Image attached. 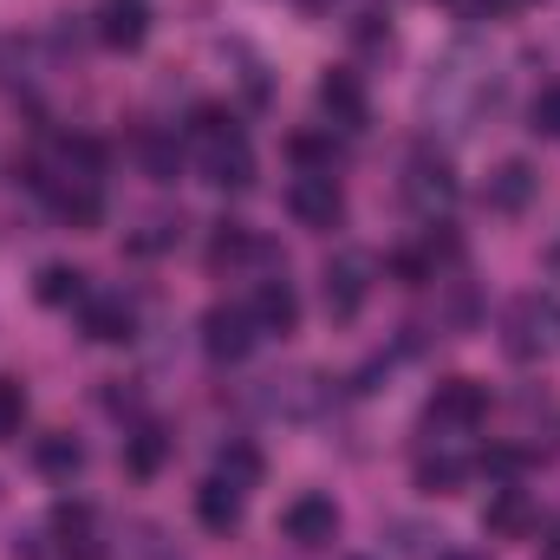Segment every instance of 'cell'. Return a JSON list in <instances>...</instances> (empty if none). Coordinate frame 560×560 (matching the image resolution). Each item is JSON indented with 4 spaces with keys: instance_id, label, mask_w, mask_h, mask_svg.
<instances>
[{
    "instance_id": "cell-1",
    "label": "cell",
    "mask_w": 560,
    "mask_h": 560,
    "mask_svg": "<svg viewBox=\"0 0 560 560\" xmlns=\"http://www.w3.org/2000/svg\"><path fill=\"white\" fill-rule=\"evenodd\" d=\"M287 215H293L300 229H339V222H346V189H339V176H332V170H300V176L287 183Z\"/></svg>"
},
{
    "instance_id": "cell-2",
    "label": "cell",
    "mask_w": 560,
    "mask_h": 560,
    "mask_svg": "<svg viewBox=\"0 0 560 560\" xmlns=\"http://www.w3.org/2000/svg\"><path fill=\"white\" fill-rule=\"evenodd\" d=\"M555 326H560V300L555 293H528V300H515V313H509V352H515V359H541V352H555Z\"/></svg>"
},
{
    "instance_id": "cell-3",
    "label": "cell",
    "mask_w": 560,
    "mask_h": 560,
    "mask_svg": "<svg viewBox=\"0 0 560 560\" xmlns=\"http://www.w3.org/2000/svg\"><path fill=\"white\" fill-rule=\"evenodd\" d=\"M423 418L436 423V430H476V423L489 418V385H476V378H443V385L430 392Z\"/></svg>"
},
{
    "instance_id": "cell-4",
    "label": "cell",
    "mask_w": 560,
    "mask_h": 560,
    "mask_svg": "<svg viewBox=\"0 0 560 560\" xmlns=\"http://www.w3.org/2000/svg\"><path fill=\"white\" fill-rule=\"evenodd\" d=\"M255 332H261V326H255L248 306H209V313H202V352H209V359H229V365L248 359V352H255Z\"/></svg>"
},
{
    "instance_id": "cell-5",
    "label": "cell",
    "mask_w": 560,
    "mask_h": 560,
    "mask_svg": "<svg viewBox=\"0 0 560 560\" xmlns=\"http://www.w3.org/2000/svg\"><path fill=\"white\" fill-rule=\"evenodd\" d=\"M280 528H287L293 548H332V535H339V509H332V495H293L287 515H280Z\"/></svg>"
},
{
    "instance_id": "cell-6",
    "label": "cell",
    "mask_w": 560,
    "mask_h": 560,
    "mask_svg": "<svg viewBox=\"0 0 560 560\" xmlns=\"http://www.w3.org/2000/svg\"><path fill=\"white\" fill-rule=\"evenodd\" d=\"M372 268H365V255H332L326 261V313L332 319H359V306H365V293H372Z\"/></svg>"
},
{
    "instance_id": "cell-7",
    "label": "cell",
    "mask_w": 560,
    "mask_h": 560,
    "mask_svg": "<svg viewBox=\"0 0 560 560\" xmlns=\"http://www.w3.org/2000/svg\"><path fill=\"white\" fill-rule=\"evenodd\" d=\"M242 509H248V489H235L229 476H209V482L196 489V522H202L209 535L242 528Z\"/></svg>"
},
{
    "instance_id": "cell-8",
    "label": "cell",
    "mask_w": 560,
    "mask_h": 560,
    "mask_svg": "<svg viewBox=\"0 0 560 560\" xmlns=\"http://www.w3.org/2000/svg\"><path fill=\"white\" fill-rule=\"evenodd\" d=\"M482 528L495 535V541H522L528 528H535V502H528V489H515V482H502L489 502H482Z\"/></svg>"
},
{
    "instance_id": "cell-9",
    "label": "cell",
    "mask_w": 560,
    "mask_h": 560,
    "mask_svg": "<svg viewBox=\"0 0 560 560\" xmlns=\"http://www.w3.org/2000/svg\"><path fill=\"white\" fill-rule=\"evenodd\" d=\"M46 196H52V209H59L72 229H98V215H105L98 176H59V183H46Z\"/></svg>"
},
{
    "instance_id": "cell-10",
    "label": "cell",
    "mask_w": 560,
    "mask_h": 560,
    "mask_svg": "<svg viewBox=\"0 0 560 560\" xmlns=\"http://www.w3.org/2000/svg\"><path fill=\"white\" fill-rule=\"evenodd\" d=\"M131 332H138V313H131L125 293H98V300H85V339H98V346H125Z\"/></svg>"
},
{
    "instance_id": "cell-11",
    "label": "cell",
    "mask_w": 560,
    "mask_h": 560,
    "mask_svg": "<svg viewBox=\"0 0 560 560\" xmlns=\"http://www.w3.org/2000/svg\"><path fill=\"white\" fill-rule=\"evenodd\" d=\"M319 112H326L332 125L359 131V125H365V85H359V72H326V79H319Z\"/></svg>"
},
{
    "instance_id": "cell-12",
    "label": "cell",
    "mask_w": 560,
    "mask_h": 560,
    "mask_svg": "<svg viewBox=\"0 0 560 560\" xmlns=\"http://www.w3.org/2000/svg\"><path fill=\"white\" fill-rule=\"evenodd\" d=\"M405 196H411L418 209H443V202L456 196L450 163H443V156H430V150H418V156H411V176H405Z\"/></svg>"
},
{
    "instance_id": "cell-13",
    "label": "cell",
    "mask_w": 560,
    "mask_h": 560,
    "mask_svg": "<svg viewBox=\"0 0 560 560\" xmlns=\"http://www.w3.org/2000/svg\"><path fill=\"white\" fill-rule=\"evenodd\" d=\"M248 313H255L261 332H293V326H300V293H293L287 280H261L255 300H248Z\"/></svg>"
},
{
    "instance_id": "cell-14",
    "label": "cell",
    "mask_w": 560,
    "mask_h": 560,
    "mask_svg": "<svg viewBox=\"0 0 560 560\" xmlns=\"http://www.w3.org/2000/svg\"><path fill=\"white\" fill-rule=\"evenodd\" d=\"M143 33H150V13H143V0H105V13H98V39L105 46H143Z\"/></svg>"
},
{
    "instance_id": "cell-15",
    "label": "cell",
    "mask_w": 560,
    "mask_h": 560,
    "mask_svg": "<svg viewBox=\"0 0 560 560\" xmlns=\"http://www.w3.org/2000/svg\"><path fill=\"white\" fill-rule=\"evenodd\" d=\"M33 463H39V476H52V482H72V476L85 469V450H79L66 430H46V436L33 443Z\"/></svg>"
},
{
    "instance_id": "cell-16",
    "label": "cell",
    "mask_w": 560,
    "mask_h": 560,
    "mask_svg": "<svg viewBox=\"0 0 560 560\" xmlns=\"http://www.w3.org/2000/svg\"><path fill=\"white\" fill-rule=\"evenodd\" d=\"M209 183H222V189H248V183H255V156H248V138L215 143V150H209Z\"/></svg>"
},
{
    "instance_id": "cell-17",
    "label": "cell",
    "mask_w": 560,
    "mask_h": 560,
    "mask_svg": "<svg viewBox=\"0 0 560 560\" xmlns=\"http://www.w3.org/2000/svg\"><path fill=\"white\" fill-rule=\"evenodd\" d=\"M52 535H59L66 555H79V560L98 555V548H92V509H85V502H59V509H52Z\"/></svg>"
},
{
    "instance_id": "cell-18",
    "label": "cell",
    "mask_w": 560,
    "mask_h": 560,
    "mask_svg": "<svg viewBox=\"0 0 560 560\" xmlns=\"http://www.w3.org/2000/svg\"><path fill=\"white\" fill-rule=\"evenodd\" d=\"M528 196H535V170H528V163H502V170L489 176V202H495L502 215L528 209Z\"/></svg>"
},
{
    "instance_id": "cell-19",
    "label": "cell",
    "mask_w": 560,
    "mask_h": 560,
    "mask_svg": "<svg viewBox=\"0 0 560 560\" xmlns=\"http://www.w3.org/2000/svg\"><path fill=\"white\" fill-rule=\"evenodd\" d=\"M163 456H170V436H163L156 423H143V430H131V436H125V469H131V476H143V482L163 469Z\"/></svg>"
},
{
    "instance_id": "cell-20",
    "label": "cell",
    "mask_w": 560,
    "mask_h": 560,
    "mask_svg": "<svg viewBox=\"0 0 560 560\" xmlns=\"http://www.w3.org/2000/svg\"><path fill=\"white\" fill-rule=\"evenodd\" d=\"M33 293H39L46 306H85V275H79V268H66V261H52V268H39Z\"/></svg>"
},
{
    "instance_id": "cell-21",
    "label": "cell",
    "mask_w": 560,
    "mask_h": 560,
    "mask_svg": "<svg viewBox=\"0 0 560 560\" xmlns=\"http://www.w3.org/2000/svg\"><path fill=\"white\" fill-rule=\"evenodd\" d=\"M138 156H143V170H150L156 183H176V176H183V143L170 138V131H143Z\"/></svg>"
},
{
    "instance_id": "cell-22",
    "label": "cell",
    "mask_w": 560,
    "mask_h": 560,
    "mask_svg": "<svg viewBox=\"0 0 560 560\" xmlns=\"http://www.w3.org/2000/svg\"><path fill=\"white\" fill-rule=\"evenodd\" d=\"M255 255H261V242H255L242 222H222L215 242H209V268H242V261H255Z\"/></svg>"
},
{
    "instance_id": "cell-23",
    "label": "cell",
    "mask_w": 560,
    "mask_h": 560,
    "mask_svg": "<svg viewBox=\"0 0 560 560\" xmlns=\"http://www.w3.org/2000/svg\"><path fill=\"white\" fill-rule=\"evenodd\" d=\"M189 138L202 143V150H215V143L242 138V125H235V112H222V105H196V112H189Z\"/></svg>"
},
{
    "instance_id": "cell-24",
    "label": "cell",
    "mask_w": 560,
    "mask_h": 560,
    "mask_svg": "<svg viewBox=\"0 0 560 560\" xmlns=\"http://www.w3.org/2000/svg\"><path fill=\"white\" fill-rule=\"evenodd\" d=\"M261 469H268V463H261V450H255V443H229V450L215 456V476H229L235 489H255V482H261Z\"/></svg>"
},
{
    "instance_id": "cell-25",
    "label": "cell",
    "mask_w": 560,
    "mask_h": 560,
    "mask_svg": "<svg viewBox=\"0 0 560 560\" xmlns=\"http://www.w3.org/2000/svg\"><path fill=\"white\" fill-rule=\"evenodd\" d=\"M463 476H469V463H456V456H423L418 463V489L423 495H450Z\"/></svg>"
},
{
    "instance_id": "cell-26",
    "label": "cell",
    "mask_w": 560,
    "mask_h": 560,
    "mask_svg": "<svg viewBox=\"0 0 560 560\" xmlns=\"http://www.w3.org/2000/svg\"><path fill=\"white\" fill-rule=\"evenodd\" d=\"M20 423H26V392L13 378H0V443L20 436Z\"/></svg>"
},
{
    "instance_id": "cell-27",
    "label": "cell",
    "mask_w": 560,
    "mask_h": 560,
    "mask_svg": "<svg viewBox=\"0 0 560 560\" xmlns=\"http://www.w3.org/2000/svg\"><path fill=\"white\" fill-rule=\"evenodd\" d=\"M287 150H293V163H306V170H332V156H339L332 138H313V131H300Z\"/></svg>"
},
{
    "instance_id": "cell-28",
    "label": "cell",
    "mask_w": 560,
    "mask_h": 560,
    "mask_svg": "<svg viewBox=\"0 0 560 560\" xmlns=\"http://www.w3.org/2000/svg\"><path fill=\"white\" fill-rule=\"evenodd\" d=\"M522 463H528V456H522L515 443H495V450H482V469H489V476H502V482H509V476H522Z\"/></svg>"
},
{
    "instance_id": "cell-29",
    "label": "cell",
    "mask_w": 560,
    "mask_h": 560,
    "mask_svg": "<svg viewBox=\"0 0 560 560\" xmlns=\"http://www.w3.org/2000/svg\"><path fill=\"white\" fill-rule=\"evenodd\" d=\"M535 131H541V138H560V85H548V92L535 98Z\"/></svg>"
},
{
    "instance_id": "cell-30",
    "label": "cell",
    "mask_w": 560,
    "mask_h": 560,
    "mask_svg": "<svg viewBox=\"0 0 560 560\" xmlns=\"http://www.w3.org/2000/svg\"><path fill=\"white\" fill-rule=\"evenodd\" d=\"M300 7H313V13H326V7H332V0H300Z\"/></svg>"
},
{
    "instance_id": "cell-31",
    "label": "cell",
    "mask_w": 560,
    "mask_h": 560,
    "mask_svg": "<svg viewBox=\"0 0 560 560\" xmlns=\"http://www.w3.org/2000/svg\"><path fill=\"white\" fill-rule=\"evenodd\" d=\"M443 560H482V555H443Z\"/></svg>"
}]
</instances>
